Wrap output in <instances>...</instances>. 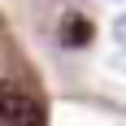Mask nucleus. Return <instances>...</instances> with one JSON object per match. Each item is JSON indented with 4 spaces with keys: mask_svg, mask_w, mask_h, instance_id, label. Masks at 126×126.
<instances>
[{
    "mask_svg": "<svg viewBox=\"0 0 126 126\" xmlns=\"http://www.w3.org/2000/svg\"><path fill=\"white\" fill-rule=\"evenodd\" d=\"M39 100L26 96L22 87H0V126H39Z\"/></svg>",
    "mask_w": 126,
    "mask_h": 126,
    "instance_id": "1",
    "label": "nucleus"
},
{
    "mask_svg": "<svg viewBox=\"0 0 126 126\" xmlns=\"http://www.w3.org/2000/svg\"><path fill=\"white\" fill-rule=\"evenodd\" d=\"M91 35H96V26H91L83 13H65L61 17V44L65 48H87Z\"/></svg>",
    "mask_w": 126,
    "mask_h": 126,
    "instance_id": "2",
    "label": "nucleus"
},
{
    "mask_svg": "<svg viewBox=\"0 0 126 126\" xmlns=\"http://www.w3.org/2000/svg\"><path fill=\"white\" fill-rule=\"evenodd\" d=\"M113 39H117V48L126 52V13H122V17L113 22Z\"/></svg>",
    "mask_w": 126,
    "mask_h": 126,
    "instance_id": "3",
    "label": "nucleus"
},
{
    "mask_svg": "<svg viewBox=\"0 0 126 126\" xmlns=\"http://www.w3.org/2000/svg\"><path fill=\"white\" fill-rule=\"evenodd\" d=\"M122 4H126V0H122Z\"/></svg>",
    "mask_w": 126,
    "mask_h": 126,
    "instance_id": "4",
    "label": "nucleus"
}]
</instances>
